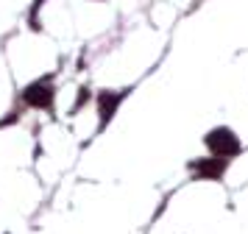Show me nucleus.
<instances>
[{
    "instance_id": "obj_1",
    "label": "nucleus",
    "mask_w": 248,
    "mask_h": 234,
    "mask_svg": "<svg viewBox=\"0 0 248 234\" xmlns=\"http://www.w3.org/2000/svg\"><path fill=\"white\" fill-rule=\"evenodd\" d=\"M206 145H209V151L215 156H232L240 151V142H237L234 131H229V128H215L209 137H206Z\"/></svg>"
},
{
    "instance_id": "obj_2",
    "label": "nucleus",
    "mask_w": 248,
    "mask_h": 234,
    "mask_svg": "<svg viewBox=\"0 0 248 234\" xmlns=\"http://www.w3.org/2000/svg\"><path fill=\"white\" fill-rule=\"evenodd\" d=\"M50 98H53V95H50V89L42 87V84H34V87L25 92V100H28V103H34V106H47Z\"/></svg>"
},
{
    "instance_id": "obj_3",
    "label": "nucleus",
    "mask_w": 248,
    "mask_h": 234,
    "mask_svg": "<svg viewBox=\"0 0 248 234\" xmlns=\"http://www.w3.org/2000/svg\"><path fill=\"white\" fill-rule=\"evenodd\" d=\"M223 167H226V159H215V162H198L195 170H198L201 176H206V178H217L220 173H223Z\"/></svg>"
},
{
    "instance_id": "obj_4",
    "label": "nucleus",
    "mask_w": 248,
    "mask_h": 234,
    "mask_svg": "<svg viewBox=\"0 0 248 234\" xmlns=\"http://www.w3.org/2000/svg\"><path fill=\"white\" fill-rule=\"evenodd\" d=\"M117 100H120V95H101V114H103V120H109V117H112Z\"/></svg>"
}]
</instances>
